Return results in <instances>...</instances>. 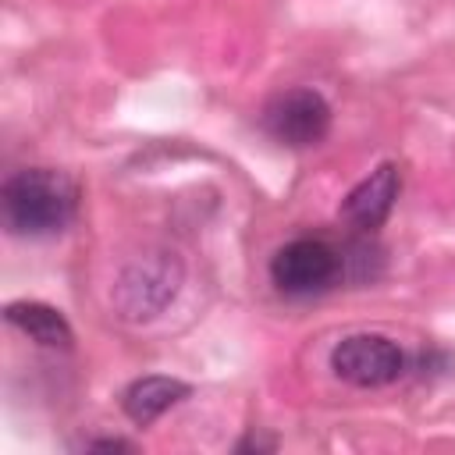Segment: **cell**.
<instances>
[{"mask_svg": "<svg viewBox=\"0 0 455 455\" xmlns=\"http://www.w3.org/2000/svg\"><path fill=\"white\" fill-rule=\"evenodd\" d=\"M181 281H185V267H181L178 252L146 249L142 256H135L121 267L110 299H114V309H117L121 320L146 323L174 302Z\"/></svg>", "mask_w": 455, "mask_h": 455, "instance_id": "2", "label": "cell"}, {"mask_svg": "<svg viewBox=\"0 0 455 455\" xmlns=\"http://www.w3.org/2000/svg\"><path fill=\"white\" fill-rule=\"evenodd\" d=\"M331 370L352 387H384L405 373V352L387 334H348L331 348Z\"/></svg>", "mask_w": 455, "mask_h": 455, "instance_id": "5", "label": "cell"}, {"mask_svg": "<svg viewBox=\"0 0 455 455\" xmlns=\"http://www.w3.org/2000/svg\"><path fill=\"white\" fill-rule=\"evenodd\" d=\"M78 181L57 167H25L0 185L4 228L18 238L60 235L78 213Z\"/></svg>", "mask_w": 455, "mask_h": 455, "instance_id": "1", "label": "cell"}, {"mask_svg": "<svg viewBox=\"0 0 455 455\" xmlns=\"http://www.w3.org/2000/svg\"><path fill=\"white\" fill-rule=\"evenodd\" d=\"M4 320L11 327H18L21 334H28L43 348H71V341H75V331H71L68 316L57 306H46V302H36V299L7 302Z\"/></svg>", "mask_w": 455, "mask_h": 455, "instance_id": "8", "label": "cell"}, {"mask_svg": "<svg viewBox=\"0 0 455 455\" xmlns=\"http://www.w3.org/2000/svg\"><path fill=\"white\" fill-rule=\"evenodd\" d=\"M192 395V387L178 377H164V373H149V377H139L124 387L121 395V409L132 423L139 427H149L153 419H160L167 409H174L178 402H185Z\"/></svg>", "mask_w": 455, "mask_h": 455, "instance_id": "7", "label": "cell"}, {"mask_svg": "<svg viewBox=\"0 0 455 455\" xmlns=\"http://www.w3.org/2000/svg\"><path fill=\"white\" fill-rule=\"evenodd\" d=\"M341 277V252L323 238H291L270 256V281L284 295H320Z\"/></svg>", "mask_w": 455, "mask_h": 455, "instance_id": "3", "label": "cell"}, {"mask_svg": "<svg viewBox=\"0 0 455 455\" xmlns=\"http://www.w3.org/2000/svg\"><path fill=\"white\" fill-rule=\"evenodd\" d=\"M274 448H277V441H274V437H259V434H245V437L235 444V451H242V455H245V451H274Z\"/></svg>", "mask_w": 455, "mask_h": 455, "instance_id": "9", "label": "cell"}, {"mask_svg": "<svg viewBox=\"0 0 455 455\" xmlns=\"http://www.w3.org/2000/svg\"><path fill=\"white\" fill-rule=\"evenodd\" d=\"M263 128L288 149H309L331 132V103L316 89H284L263 107Z\"/></svg>", "mask_w": 455, "mask_h": 455, "instance_id": "4", "label": "cell"}, {"mask_svg": "<svg viewBox=\"0 0 455 455\" xmlns=\"http://www.w3.org/2000/svg\"><path fill=\"white\" fill-rule=\"evenodd\" d=\"M398 192H402V167L395 160H384L359 185L348 188L338 213L359 235H377V228H384V220L391 217Z\"/></svg>", "mask_w": 455, "mask_h": 455, "instance_id": "6", "label": "cell"}, {"mask_svg": "<svg viewBox=\"0 0 455 455\" xmlns=\"http://www.w3.org/2000/svg\"><path fill=\"white\" fill-rule=\"evenodd\" d=\"M82 448H85V451H132V441H121V437H100V441H85Z\"/></svg>", "mask_w": 455, "mask_h": 455, "instance_id": "10", "label": "cell"}]
</instances>
